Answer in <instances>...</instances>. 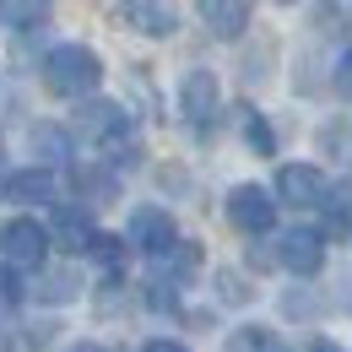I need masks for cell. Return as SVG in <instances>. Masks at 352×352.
Returning <instances> with one entry per match:
<instances>
[{
	"label": "cell",
	"mask_w": 352,
	"mask_h": 352,
	"mask_svg": "<svg viewBox=\"0 0 352 352\" xmlns=\"http://www.w3.org/2000/svg\"><path fill=\"white\" fill-rule=\"evenodd\" d=\"M103 82V60L82 44H60L44 54V87L54 98H87Z\"/></svg>",
	"instance_id": "1"
},
{
	"label": "cell",
	"mask_w": 352,
	"mask_h": 352,
	"mask_svg": "<svg viewBox=\"0 0 352 352\" xmlns=\"http://www.w3.org/2000/svg\"><path fill=\"white\" fill-rule=\"evenodd\" d=\"M131 244H135V250H146L152 261H163V255L179 244L174 217H168L163 206H135V212H131Z\"/></svg>",
	"instance_id": "2"
},
{
	"label": "cell",
	"mask_w": 352,
	"mask_h": 352,
	"mask_svg": "<svg viewBox=\"0 0 352 352\" xmlns=\"http://www.w3.org/2000/svg\"><path fill=\"white\" fill-rule=\"evenodd\" d=\"M0 250H6V261L11 265H22V271H38L49 255V233L38 228L33 217H16V222H6V233H0Z\"/></svg>",
	"instance_id": "3"
},
{
	"label": "cell",
	"mask_w": 352,
	"mask_h": 352,
	"mask_svg": "<svg viewBox=\"0 0 352 352\" xmlns=\"http://www.w3.org/2000/svg\"><path fill=\"white\" fill-rule=\"evenodd\" d=\"M228 222H233L239 233H271V222H276V201L265 195L261 184H239V190L228 195Z\"/></svg>",
	"instance_id": "4"
},
{
	"label": "cell",
	"mask_w": 352,
	"mask_h": 352,
	"mask_svg": "<svg viewBox=\"0 0 352 352\" xmlns=\"http://www.w3.org/2000/svg\"><path fill=\"white\" fill-rule=\"evenodd\" d=\"M276 261L287 265V271H298V276H314V271L325 265V233H314V228H287L282 244H276Z\"/></svg>",
	"instance_id": "5"
},
{
	"label": "cell",
	"mask_w": 352,
	"mask_h": 352,
	"mask_svg": "<svg viewBox=\"0 0 352 352\" xmlns=\"http://www.w3.org/2000/svg\"><path fill=\"white\" fill-rule=\"evenodd\" d=\"M276 195H282L287 206H325L331 184H325L320 168H309V163H287V168L276 174Z\"/></svg>",
	"instance_id": "6"
},
{
	"label": "cell",
	"mask_w": 352,
	"mask_h": 352,
	"mask_svg": "<svg viewBox=\"0 0 352 352\" xmlns=\"http://www.w3.org/2000/svg\"><path fill=\"white\" fill-rule=\"evenodd\" d=\"M125 22H131L135 33L163 38V33L179 28V11H174V0H125Z\"/></svg>",
	"instance_id": "7"
},
{
	"label": "cell",
	"mask_w": 352,
	"mask_h": 352,
	"mask_svg": "<svg viewBox=\"0 0 352 352\" xmlns=\"http://www.w3.org/2000/svg\"><path fill=\"white\" fill-rule=\"evenodd\" d=\"M179 98H184L190 125H212V114H217V76H212V71H190Z\"/></svg>",
	"instance_id": "8"
},
{
	"label": "cell",
	"mask_w": 352,
	"mask_h": 352,
	"mask_svg": "<svg viewBox=\"0 0 352 352\" xmlns=\"http://www.w3.org/2000/svg\"><path fill=\"white\" fill-rule=\"evenodd\" d=\"M82 135L98 141V146H109V141H125L131 135V120L114 103H92V109H82Z\"/></svg>",
	"instance_id": "9"
},
{
	"label": "cell",
	"mask_w": 352,
	"mask_h": 352,
	"mask_svg": "<svg viewBox=\"0 0 352 352\" xmlns=\"http://www.w3.org/2000/svg\"><path fill=\"white\" fill-rule=\"evenodd\" d=\"M201 22L217 38H239L250 28V0H201Z\"/></svg>",
	"instance_id": "10"
},
{
	"label": "cell",
	"mask_w": 352,
	"mask_h": 352,
	"mask_svg": "<svg viewBox=\"0 0 352 352\" xmlns=\"http://www.w3.org/2000/svg\"><path fill=\"white\" fill-rule=\"evenodd\" d=\"M6 195L11 201H54L60 195V174L54 168H22V174L6 179Z\"/></svg>",
	"instance_id": "11"
},
{
	"label": "cell",
	"mask_w": 352,
	"mask_h": 352,
	"mask_svg": "<svg viewBox=\"0 0 352 352\" xmlns=\"http://www.w3.org/2000/svg\"><path fill=\"white\" fill-rule=\"evenodd\" d=\"M92 228L87 212H76V206H60L54 212V239H60V250H71V255H87V244H92Z\"/></svg>",
	"instance_id": "12"
},
{
	"label": "cell",
	"mask_w": 352,
	"mask_h": 352,
	"mask_svg": "<svg viewBox=\"0 0 352 352\" xmlns=\"http://www.w3.org/2000/svg\"><path fill=\"white\" fill-rule=\"evenodd\" d=\"M222 352H282V342L265 331V325H239L233 336H228V347Z\"/></svg>",
	"instance_id": "13"
},
{
	"label": "cell",
	"mask_w": 352,
	"mask_h": 352,
	"mask_svg": "<svg viewBox=\"0 0 352 352\" xmlns=\"http://www.w3.org/2000/svg\"><path fill=\"white\" fill-rule=\"evenodd\" d=\"M239 120H244V135H250V146H255L261 157H271V152H276V141H271V131H265V120L255 114V109H239Z\"/></svg>",
	"instance_id": "14"
},
{
	"label": "cell",
	"mask_w": 352,
	"mask_h": 352,
	"mask_svg": "<svg viewBox=\"0 0 352 352\" xmlns=\"http://www.w3.org/2000/svg\"><path fill=\"white\" fill-rule=\"evenodd\" d=\"M38 298H44V304H60V298H76V276H49L44 287H38Z\"/></svg>",
	"instance_id": "15"
},
{
	"label": "cell",
	"mask_w": 352,
	"mask_h": 352,
	"mask_svg": "<svg viewBox=\"0 0 352 352\" xmlns=\"http://www.w3.org/2000/svg\"><path fill=\"white\" fill-rule=\"evenodd\" d=\"M44 6H49V0H6V11H11L16 22H38V16H44Z\"/></svg>",
	"instance_id": "16"
},
{
	"label": "cell",
	"mask_w": 352,
	"mask_h": 352,
	"mask_svg": "<svg viewBox=\"0 0 352 352\" xmlns=\"http://www.w3.org/2000/svg\"><path fill=\"white\" fill-rule=\"evenodd\" d=\"M16 298H22V276L11 265H0V304H16Z\"/></svg>",
	"instance_id": "17"
},
{
	"label": "cell",
	"mask_w": 352,
	"mask_h": 352,
	"mask_svg": "<svg viewBox=\"0 0 352 352\" xmlns=\"http://www.w3.org/2000/svg\"><path fill=\"white\" fill-rule=\"evenodd\" d=\"M33 141H38V152H71V141H65L60 131H38Z\"/></svg>",
	"instance_id": "18"
},
{
	"label": "cell",
	"mask_w": 352,
	"mask_h": 352,
	"mask_svg": "<svg viewBox=\"0 0 352 352\" xmlns=\"http://www.w3.org/2000/svg\"><path fill=\"white\" fill-rule=\"evenodd\" d=\"M336 87H342V92L352 98V49L342 54V65H336Z\"/></svg>",
	"instance_id": "19"
},
{
	"label": "cell",
	"mask_w": 352,
	"mask_h": 352,
	"mask_svg": "<svg viewBox=\"0 0 352 352\" xmlns=\"http://www.w3.org/2000/svg\"><path fill=\"white\" fill-rule=\"evenodd\" d=\"M141 352H190V347H179V342H146Z\"/></svg>",
	"instance_id": "20"
},
{
	"label": "cell",
	"mask_w": 352,
	"mask_h": 352,
	"mask_svg": "<svg viewBox=\"0 0 352 352\" xmlns=\"http://www.w3.org/2000/svg\"><path fill=\"white\" fill-rule=\"evenodd\" d=\"M304 352H336V347H331V342H309Z\"/></svg>",
	"instance_id": "21"
},
{
	"label": "cell",
	"mask_w": 352,
	"mask_h": 352,
	"mask_svg": "<svg viewBox=\"0 0 352 352\" xmlns=\"http://www.w3.org/2000/svg\"><path fill=\"white\" fill-rule=\"evenodd\" d=\"M71 352H103V347H98V342H82V347H71Z\"/></svg>",
	"instance_id": "22"
}]
</instances>
